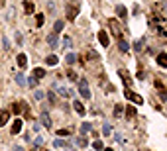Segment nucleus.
I'll return each mask as SVG.
<instances>
[{"label":"nucleus","instance_id":"obj_36","mask_svg":"<svg viewBox=\"0 0 167 151\" xmlns=\"http://www.w3.org/2000/svg\"><path fill=\"white\" fill-rule=\"evenodd\" d=\"M97 53H94V51H89V53H86V59H97Z\"/></svg>","mask_w":167,"mask_h":151},{"label":"nucleus","instance_id":"obj_12","mask_svg":"<svg viewBox=\"0 0 167 151\" xmlns=\"http://www.w3.org/2000/svg\"><path fill=\"white\" fill-rule=\"evenodd\" d=\"M118 75H120L122 78H124V83H126L128 86H130V84H132V78H130V75L126 73V71H124V69H120V71H118Z\"/></svg>","mask_w":167,"mask_h":151},{"label":"nucleus","instance_id":"obj_9","mask_svg":"<svg viewBox=\"0 0 167 151\" xmlns=\"http://www.w3.org/2000/svg\"><path fill=\"white\" fill-rule=\"evenodd\" d=\"M16 63H18V67L24 69L26 65H28V57H26V53H20V55H18V59H16Z\"/></svg>","mask_w":167,"mask_h":151},{"label":"nucleus","instance_id":"obj_24","mask_svg":"<svg viewBox=\"0 0 167 151\" xmlns=\"http://www.w3.org/2000/svg\"><path fill=\"white\" fill-rule=\"evenodd\" d=\"M45 63L47 65H57V63H59V59H57V55H49L47 59H45Z\"/></svg>","mask_w":167,"mask_h":151},{"label":"nucleus","instance_id":"obj_10","mask_svg":"<svg viewBox=\"0 0 167 151\" xmlns=\"http://www.w3.org/2000/svg\"><path fill=\"white\" fill-rule=\"evenodd\" d=\"M41 124L45 128H51V118H49L47 112H41Z\"/></svg>","mask_w":167,"mask_h":151},{"label":"nucleus","instance_id":"obj_13","mask_svg":"<svg viewBox=\"0 0 167 151\" xmlns=\"http://www.w3.org/2000/svg\"><path fill=\"white\" fill-rule=\"evenodd\" d=\"M92 149L94 151H104V143L100 141V139H94L92 141Z\"/></svg>","mask_w":167,"mask_h":151},{"label":"nucleus","instance_id":"obj_38","mask_svg":"<svg viewBox=\"0 0 167 151\" xmlns=\"http://www.w3.org/2000/svg\"><path fill=\"white\" fill-rule=\"evenodd\" d=\"M47 98H49V102H51V104L55 102V94H53V92H49V94H47Z\"/></svg>","mask_w":167,"mask_h":151},{"label":"nucleus","instance_id":"obj_25","mask_svg":"<svg viewBox=\"0 0 167 151\" xmlns=\"http://www.w3.org/2000/svg\"><path fill=\"white\" fill-rule=\"evenodd\" d=\"M65 61H67L69 65H73V63L77 61V55H75V53H67V57H65Z\"/></svg>","mask_w":167,"mask_h":151},{"label":"nucleus","instance_id":"obj_28","mask_svg":"<svg viewBox=\"0 0 167 151\" xmlns=\"http://www.w3.org/2000/svg\"><path fill=\"white\" fill-rule=\"evenodd\" d=\"M34 96H35V100H43V98H45V92H43V90H38V88H35Z\"/></svg>","mask_w":167,"mask_h":151},{"label":"nucleus","instance_id":"obj_35","mask_svg":"<svg viewBox=\"0 0 167 151\" xmlns=\"http://www.w3.org/2000/svg\"><path fill=\"white\" fill-rule=\"evenodd\" d=\"M71 43H73V41H71V38H65V39H63V47H67V49H69V47H71Z\"/></svg>","mask_w":167,"mask_h":151},{"label":"nucleus","instance_id":"obj_17","mask_svg":"<svg viewBox=\"0 0 167 151\" xmlns=\"http://www.w3.org/2000/svg\"><path fill=\"white\" fill-rule=\"evenodd\" d=\"M55 90H57V94H61V96H71V92L67 88H63V86H57L55 84Z\"/></svg>","mask_w":167,"mask_h":151},{"label":"nucleus","instance_id":"obj_37","mask_svg":"<svg viewBox=\"0 0 167 151\" xmlns=\"http://www.w3.org/2000/svg\"><path fill=\"white\" fill-rule=\"evenodd\" d=\"M35 147H39V145H43V138H35Z\"/></svg>","mask_w":167,"mask_h":151},{"label":"nucleus","instance_id":"obj_33","mask_svg":"<svg viewBox=\"0 0 167 151\" xmlns=\"http://www.w3.org/2000/svg\"><path fill=\"white\" fill-rule=\"evenodd\" d=\"M69 133H71L69 129H59V132H57V135H59V138H67Z\"/></svg>","mask_w":167,"mask_h":151},{"label":"nucleus","instance_id":"obj_29","mask_svg":"<svg viewBox=\"0 0 167 151\" xmlns=\"http://www.w3.org/2000/svg\"><path fill=\"white\" fill-rule=\"evenodd\" d=\"M53 147H69V145H67V141H63V139H55Z\"/></svg>","mask_w":167,"mask_h":151},{"label":"nucleus","instance_id":"obj_41","mask_svg":"<svg viewBox=\"0 0 167 151\" xmlns=\"http://www.w3.org/2000/svg\"><path fill=\"white\" fill-rule=\"evenodd\" d=\"M67 151H75V149H67Z\"/></svg>","mask_w":167,"mask_h":151},{"label":"nucleus","instance_id":"obj_3","mask_svg":"<svg viewBox=\"0 0 167 151\" xmlns=\"http://www.w3.org/2000/svg\"><path fill=\"white\" fill-rule=\"evenodd\" d=\"M124 94H126V98H130V100H132L134 104H142V102H144V100H142V96H140V94H134L132 90H126Z\"/></svg>","mask_w":167,"mask_h":151},{"label":"nucleus","instance_id":"obj_2","mask_svg":"<svg viewBox=\"0 0 167 151\" xmlns=\"http://www.w3.org/2000/svg\"><path fill=\"white\" fill-rule=\"evenodd\" d=\"M79 90H81V96H83L85 100H89V98H91V90H89V86H86L85 81H81V84H79Z\"/></svg>","mask_w":167,"mask_h":151},{"label":"nucleus","instance_id":"obj_23","mask_svg":"<svg viewBox=\"0 0 167 151\" xmlns=\"http://www.w3.org/2000/svg\"><path fill=\"white\" fill-rule=\"evenodd\" d=\"M63 26H65V24H63V22H59V20H57L55 24H53V32H55V35H57V33H59V32L63 30Z\"/></svg>","mask_w":167,"mask_h":151},{"label":"nucleus","instance_id":"obj_27","mask_svg":"<svg viewBox=\"0 0 167 151\" xmlns=\"http://www.w3.org/2000/svg\"><path fill=\"white\" fill-rule=\"evenodd\" d=\"M34 77H35V78L45 77V69H35V71H34Z\"/></svg>","mask_w":167,"mask_h":151},{"label":"nucleus","instance_id":"obj_32","mask_svg":"<svg viewBox=\"0 0 167 151\" xmlns=\"http://www.w3.org/2000/svg\"><path fill=\"white\" fill-rule=\"evenodd\" d=\"M126 114H128L130 118H134V116H136V108H134V106H130V108H126Z\"/></svg>","mask_w":167,"mask_h":151},{"label":"nucleus","instance_id":"obj_18","mask_svg":"<svg viewBox=\"0 0 167 151\" xmlns=\"http://www.w3.org/2000/svg\"><path fill=\"white\" fill-rule=\"evenodd\" d=\"M34 10H35L34 2H26V4H24V12H26V14H34Z\"/></svg>","mask_w":167,"mask_h":151},{"label":"nucleus","instance_id":"obj_39","mask_svg":"<svg viewBox=\"0 0 167 151\" xmlns=\"http://www.w3.org/2000/svg\"><path fill=\"white\" fill-rule=\"evenodd\" d=\"M14 151H24V149H22L20 145H14Z\"/></svg>","mask_w":167,"mask_h":151},{"label":"nucleus","instance_id":"obj_11","mask_svg":"<svg viewBox=\"0 0 167 151\" xmlns=\"http://www.w3.org/2000/svg\"><path fill=\"white\" fill-rule=\"evenodd\" d=\"M91 132H92V126L89 124V122H83V124H81V133L86 135V133H91Z\"/></svg>","mask_w":167,"mask_h":151},{"label":"nucleus","instance_id":"obj_30","mask_svg":"<svg viewBox=\"0 0 167 151\" xmlns=\"http://www.w3.org/2000/svg\"><path fill=\"white\" fill-rule=\"evenodd\" d=\"M77 145H79V147H86V145H89V141H86L85 138H79V139H77Z\"/></svg>","mask_w":167,"mask_h":151},{"label":"nucleus","instance_id":"obj_8","mask_svg":"<svg viewBox=\"0 0 167 151\" xmlns=\"http://www.w3.org/2000/svg\"><path fill=\"white\" fill-rule=\"evenodd\" d=\"M73 108H75V110H77V114H79V116H85V114H86V110H85V106H83L81 102H79V100H73Z\"/></svg>","mask_w":167,"mask_h":151},{"label":"nucleus","instance_id":"obj_7","mask_svg":"<svg viewBox=\"0 0 167 151\" xmlns=\"http://www.w3.org/2000/svg\"><path fill=\"white\" fill-rule=\"evenodd\" d=\"M10 120V112L8 110H0V126H6Z\"/></svg>","mask_w":167,"mask_h":151},{"label":"nucleus","instance_id":"obj_21","mask_svg":"<svg viewBox=\"0 0 167 151\" xmlns=\"http://www.w3.org/2000/svg\"><path fill=\"white\" fill-rule=\"evenodd\" d=\"M47 43L51 47H57V35L55 33H51V35H47Z\"/></svg>","mask_w":167,"mask_h":151},{"label":"nucleus","instance_id":"obj_15","mask_svg":"<svg viewBox=\"0 0 167 151\" xmlns=\"http://www.w3.org/2000/svg\"><path fill=\"white\" fill-rule=\"evenodd\" d=\"M126 14H128V12H126V8H124L122 4L116 6V16H118V18H126Z\"/></svg>","mask_w":167,"mask_h":151},{"label":"nucleus","instance_id":"obj_1","mask_svg":"<svg viewBox=\"0 0 167 151\" xmlns=\"http://www.w3.org/2000/svg\"><path fill=\"white\" fill-rule=\"evenodd\" d=\"M79 16V6L77 4H69V8H67V20H73Z\"/></svg>","mask_w":167,"mask_h":151},{"label":"nucleus","instance_id":"obj_6","mask_svg":"<svg viewBox=\"0 0 167 151\" xmlns=\"http://www.w3.org/2000/svg\"><path fill=\"white\" fill-rule=\"evenodd\" d=\"M20 132H22V120H20V118H16V120L12 122V132H10V133H14V135H18Z\"/></svg>","mask_w":167,"mask_h":151},{"label":"nucleus","instance_id":"obj_16","mask_svg":"<svg viewBox=\"0 0 167 151\" xmlns=\"http://www.w3.org/2000/svg\"><path fill=\"white\" fill-rule=\"evenodd\" d=\"M118 47H120L124 53H126V51H130V45H128V41H126V39H118Z\"/></svg>","mask_w":167,"mask_h":151},{"label":"nucleus","instance_id":"obj_4","mask_svg":"<svg viewBox=\"0 0 167 151\" xmlns=\"http://www.w3.org/2000/svg\"><path fill=\"white\" fill-rule=\"evenodd\" d=\"M98 41H100V45H104V47H108V43H110V38H108V33L104 30L98 32Z\"/></svg>","mask_w":167,"mask_h":151},{"label":"nucleus","instance_id":"obj_26","mask_svg":"<svg viewBox=\"0 0 167 151\" xmlns=\"http://www.w3.org/2000/svg\"><path fill=\"white\" fill-rule=\"evenodd\" d=\"M110 132H112V126L108 124V122H104V126H102V133H104V135H110Z\"/></svg>","mask_w":167,"mask_h":151},{"label":"nucleus","instance_id":"obj_22","mask_svg":"<svg viewBox=\"0 0 167 151\" xmlns=\"http://www.w3.org/2000/svg\"><path fill=\"white\" fill-rule=\"evenodd\" d=\"M35 24H38V28H41L45 24V16H43V14H38V16H35Z\"/></svg>","mask_w":167,"mask_h":151},{"label":"nucleus","instance_id":"obj_14","mask_svg":"<svg viewBox=\"0 0 167 151\" xmlns=\"http://www.w3.org/2000/svg\"><path fill=\"white\" fill-rule=\"evenodd\" d=\"M157 63H159V67H167V55L165 53H159L157 55Z\"/></svg>","mask_w":167,"mask_h":151},{"label":"nucleus","instance_id":"obj_20","mask_svg":"<svg viewBox=\"0 0 167 151\" xmlns=\"http://www.w3.org/2000/svg\"><path fill=\"white\" fill-rule=\"evenodd\" d=\"M26 86H30V88H35V86H38V78H35V77H30V78L26 81Z\"/></svg>","mask_w":167,"mask_h":151},{"label":"nucleus","instance_id":"obj_5","mask_svg":"<svg viewBox=\"0 0 167 151\" xmlns=\"http://www.w3.org/2000/svg\"><path fill=\"white\" fill-rule=\"evenodd\" d=\"M108 24H110V28H112V32H114L116 38L122 39V32H120V28H118V22H116V20H108Z\"/></svg>","mask_w":167,"mask_h":151},{"label":"nucleus","instance_id":"obj_19","mask_svg":"<svg viewBox=\"0 0 167 151\" xmlns=\"http://www.w3.org/2000/svg\"><path fill=\"white\" fill-rule=\"evenodd\" d=\"M16 83H18L20 86H26V75H24V73H18V75H16Z\"/></svg>","mask_w":167,"mask_h":151},{"label":"nucleus","instance_id":"obj_31","mask_svg":"<svg viewBox=\"0 0 167 151\" xmlns=\"http://www.w3.org/2000/svg\"><path fill=\"white\" fill-rule=\"evenodd\" d=\"M122 112H124V108H122L120 104H116V106H114V114H116V116L120 118V114H122Z\"/></svg>","mask_w":167,"mask_h":151},{"label":"nucleus","instance_id":"obj_40","mask_svg":"<svg viewBox=\"0 0 167 151\" xmlns=\"http://www.w3.org/2000/svg\"><path fill=\"white\" fill-rule=\"evenodd\" d=\"M104 151H114V149L112 147H104Z\"/></svg>","mask_w":167,"mask_h":151},{"label":"nucleus","instance_id":"obj_34","mask_svg":"<svg viewBox=\"0 0 167 151\" xmlns=\"http://www.w3.org/2000/svg\"><path fill=\"white\" fill-rule=\"evenodd\" d=\"M14 38H16V43H18V45H22V43H24V39H22V33H20V32H16V35H14Z\"/></svg>","mask_w":167,"mask_h":151}]
</instances>
